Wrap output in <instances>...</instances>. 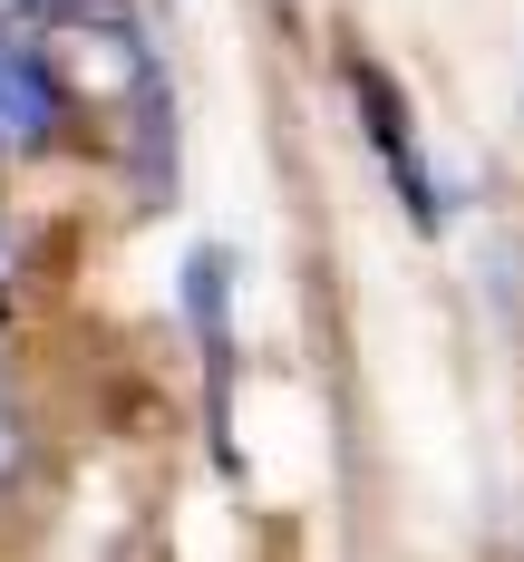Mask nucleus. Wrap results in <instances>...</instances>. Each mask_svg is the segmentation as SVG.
<instances>
[{
  "instance_id": "2",
  "label": "nucleus",
  "mask_w": 524,
  "mask_h": 562,
  "mask_svg": "<svg viewBox=\"0 0 524 562\" xmlns=\"http://www.w3.org/2000/svg\"><path fill=\"white\" fill-rule=\"evenodd\" d=\"M68 136V88L30 40H0V156H49Z\"/></svg>"
},
{
  "instance_id": "4",
  "label": "nucleus",
  "mask_w": 524,
  "mask_h": 562,
  "mask_svg": "<svg viewBox=\"0 0 524 562\" xmlns=\"http://www.w3.org/2000/svg\"><path fill=\"white\" fill-rule=\"evenodd\" d=\"M49 20H126V0H49Z\"/></svg>"
},
{
  "instance_id": "3",
  "label": "nucleus",
  "mask_w": 524,
  "mask_h": 562,
  "mask_svg": "<svg viewBox=\"0 0 524 562\" xmlns=\"http://www.w3.org/2000/svg\"><path fill=\"white\" fill-rule=\"evenodd\" d=\"M49 30V0H0V40H40Z\"/></svg>"
},
{
  "instance_id": "1",
  "label": "nucleus",
  "mask_w": 524,
  "mask_h": 562,
  "mask_svg": "<svg viewBox=\"0 0 524 562\" xmlns=\"http://www.w3.org/2000/svg\"><path fill=\"white\" fill-rule=\"evenodd\" d=\"M349 108H359V126H369V156H379V175L399 184V204H408V224L417 233H437V184H427V146H417V116H408L399 98V78L379 68V58H349Z\"/></svg>"
}]
</instances>
